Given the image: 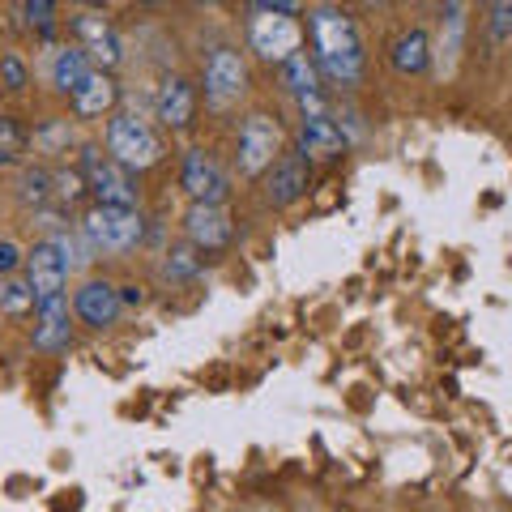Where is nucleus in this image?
<instances>
[{"label": "nucleus", "mask_w": 512, "mask_h": 512, "mask_svg": "<svg viewBox=\"0 0 512 512\" xmlns=\"http://www.w3.org/2000/svg\"><path fill=\"white\" fill-rule=\"evenodd\" d=\"M22 13H26V22L30 26H52V13H56V5H52V0H26V5H22Z\"/></svg>", "instance_id": "nucleus-30"}, {"label": "nucleus", "mask_w": 512, "mask_h": 512, "mask_svg": "<svg viewBox=\"0 0 512 512\" xmlns=\"http://www.w3.org/2000/svg\"><path fill=\"white\" fill-rule=\"evenodd\" d=\"M299 154L303 158H338L346 154V133L333 116H308L299 124Z\"/></svg>", "instance_id": "nucleus-15"}, {"label": "nucleus", "mask_w": 512, "mask_h": 512, "mask_svg": "<svg viewBox=\"0 0 512 512\" xmlns=\"http://www.w3.org/2000/svg\"><path fill=\"white\" fill-rule=\"evenodd\" d=\"M197 274H201V256H197V248H192V244H180V248L167 252V261H163V278L167 282H188Z\"/></svg>", "instance_id": "nucleus-22"}, {"label": "nucleus", "mask_w": 512, "mask_h": 512, "mask_svg": "<svg viewBox=\"0 0 512 512\" xmlns=\"http://www.w3.org/2000/svg\"><path fill=\"white\" fill-rule=\"evenodd\" d=\"M303 192H308V158L282 154L274 163V171L265 175V201L274 205V210H286V205H295Z\"/></svg>", "instance_id": "nucleus-13"}, {"label": "nucleus", "mask_w": 512, "mask_h": 512, "mask_svg": "<svg viewBox=\"0 0 512 512\" xmlns=\"http://www.w3.org/2000/svg\"><path fill=\"white\" fill-rule=\"evenodd\" d=\"M86 192V175L82 171H60L56 175V197L60 201H77Z\"/></svg>", "instance_id": "nucleus-27"}, {"label": "nucleus", "mask_w": 512, "mask_h": 512, "mask_svg": "<svg viewBox=\"0 0 512 512\" xmlns=\"http://www.w3.org/2000/svg\"><path fill=\"white\" fill-rule=\"evenodd\" d=\"M0 167H13V154H0Z\"/></svg>", "instance_id": "nucleus-33"}, {"label": "nucleus", "mask_w": 512, "mask_h": 512, "mask_svg": "<svg viewBox=\"0 0 512 512\" xmlns=\"http://www.w3.org/2000/svg\"><path fill=\"white\" fill-rule=\"evenodd\" d=\"M487 39L495 47L512 39V0H500V5L487 9Z\"/></svg>", "instance_id": "nucleus-25"}, {"label": "nucleus", "mask_w": 512, "mask_h": 512, "mask_svg": "<svg viewBox=\"0 0 512 512\" xmlns=\"http://www.w3.org/2000/svg\"><path fill=\"white\" fill-rule=\"evenodd\" d=\"M47 73H52V86L56 90L73 94L94 73V64H90V56L82 52V47H60V52L52 56V69H47Z\"/></svg>", "instance_id": "nucleus-20"}, {"label": "nucleus", "mask_w": 512, "mask_h": 512, "mask_svg": "<svg viewBox=\"0 0 512 512\" xmlns=\"http://www.w3.org/2000/svg\"><path fill=\"white\" fill-rule=\"evenodd\" d=\"M73 30H77V47H82V52L90 56L94 69L111 73V69H116V64L124 60V47H120L116 26H111L103 13H77Z\"/></svg>", "instance_id": "nucleus-10"}, {"label": "nucleus", "mask_w": 512, "mask_h": 512, "mask_svg": "<svg viewBox=\"0 0 512 512\" xmlns=\"http://www.w3.org/2000/svg\"><path fill=\"white\" fill-rule=\"evenodd\" d=\"M461 39H466V5H448L444 9V35H440V56H444V69H453L457 56H461Z\"/></svg>", "instance_id": "nucleus-21"}, {"label": "nucleus", "mask_w": 512, "mask_h": 512, "mask_svg": "<svg viewBox=\"0 0 512 512\" xmlns=\"http://www.w3.org/2000/svg\"><path fill=\"white\" fill-rule=\"evenodd\" d=\"M30 308H35V295H30V286L18 282V278H0V312L22 316Z\"/></svg>", "instance_id": "nucleus-24"}, {"label": "nucleus", "mask_w": 512, "mask_h": 512, "mask_svg": "<svg viewBox=\"0 0 512 512\" xmlns=\"http://www.w3.org/2000/svg\"><path fill=\"white\" fill-rule=\"evenodd\" d=\"M116 99H120V90H116V82H111V73H103V69H94V73L86 77V82L69 94L73 116H82V120L107 116V111L116 107Z\"/></svg>", "instance_id": "nucleus-16"}, {"label": "nucleus", "mask_w": 512, "mask_h": 512, "mask_svg": "<svg viewBox=\"0 0 512 512\" xmlns=\"http://www.w3.org/2000/svg\"><path fill=\"white\" fill-rule=\"evenodd\" d=\"M73 312L82 325L90 329H107V325H116L120 312H124V303H120V286H111L103 278H90L82 291L73 295Z\"/></svg>", "instance_id": "nucleus-12"}, {"label": "nucleus", "mask_w": 512, "mask_h": 512, "mask_svg": "<svg viewBox=\"0 0 512 512\" xmlns=\"http://www.w3.org/2000/svg\"><path fill=\"white\" fill-rule=\"evenodd\" d=\"M295 13H299L295 0H256L248 18L252 52L269 64H278V69L303 52V26L295 22Z\"/></svg>", "instance_id": "nucleus-2"}, {"label": "nucleus", "mask_w": 512, "mask_h": 512, "mask_svg": "<svg viewBox=\"0 0 512 512\" xmlns=\"http://www.w3.org/2000/svg\"><path fill=\"white\" fill-rule=\"evenodd\" d=\"M47 197H56V175L47 167H26L22 171V201L43 205Z\"/></svg>", "instance_id": "nucleus-23"}, {"label": "nucleus", "mask_w": 512, "mask_h": 512, "mask_svg": "<svg viewBox=\"0 0 512 512\" xmlns=\"http://www.w3.org/2000/svg\"><path fill=\"white\" fill-rule=\"evenodd\" d=\"M180 184L184 192L192 197V205H222L227 201V171H222L214 163V154H205V150H188L184 154V163H180Z\"/></svg>", "instance_id": "nucleus-9"}, {"label": "nucleus", "mask_w": 512, "mask_h": 512, "mask_svg": "<svg viewBox=\"0 0 512 512\" xmlns=\"http://www.w3.org/2000/svg\"><path fill=\"white\" fill-rule=\"evenodd\" d=\"M35 146H69V124H52V128H43V133H35Z\"/></svg>", "instance_id": "nucleus-31"}, {"label": "nucleus", "mask_w": 512, "mask_h": 512, "mask_svg": "<svg viewBox=\"0 0 512 512\" xmlns=\"http://www.w3.org/2000/svg\"><path fill=\"white\" fill-rule=\"evenodd\" d=\"M299 512H316V508H299Z\"/></svg>", "instance_id": "nucleus-34"}, {"label": "nucleus", "mask_w": 512, "mask_h": 512, "mask_svg": "<svg viewBox=\"0 0 512 512\" xmlns=\"http://www.w3.org/2000/svg\"><path fill=\"white\" fill-rule=\"evenodd\" d=\"M231 214L222 205H188L184 214V235L197 252H218L231 244Z\"/></svg>", "instance_id": "nucleus-11"}, {"label": "nucleus", "mask_w": 512, "mask_h": 512, "mask_svg": "<svg viewBox=\"0 0 512 512\" xmlns=\"http://www.w3.org/2000/svg\"><path fill=\"white\" fill-rule=\"evenodd\" d=\"M308 35H312L316 69L325 73L329 82H338V86H355L363 77V64H367L355 18L342 13V9H333V5H316L308 13Z\"/></svg>", "instance_id": "nucleus-1"}, {"label": "nucleus", "mask_w": 512, "mask_h": 512, "mask_svg": "<svg viewBox=\"0 0 512 512\" xmlns=\"http://www.w3.org/2000/svg\"><path fill=\"white\" fill-rule=\"evenodd\" d=\"M278 77H282V86L295 94L299 103H308V99H320V69H316V60L308 56V52H299V56H291L278 69Z\"/></svg>", "instance_id": "nucleus-19"}, {"label": "nucleus", "mask_w": 512, "mask_h": 512, "mask_svg": "<svg viewBox=\"0 0 512 512\" xmlns=\"http://www.w3.org/2000/svg\"><path fill=\"white\" fill-rule=\"evenodd\" d=\"M120 303H141V286H120Z\"/></svg>", "instance_id": "nucleus-32"}, {"label": "nucleus", "mask_w": 512, "mask_h": 512, "mask_svg": "<svg viewBox=\"0 0 512 512\" xmlns=\"http://www.w3.org/2000/svg\"><path fill=\"white\" fill-rule=\"evenodd\" d=\"M244 90H248L244 56H239L235 47H214V52L205 56V103L214 111H227L244 99Z\"/></svg>", "instance_id": "nucleus-7"}, {"label": "nucleus", "mask_w": 512, "mask_h": 512, "mask_svg": "<svg viewBox=\"0 0 512 512\" xmlns=\"http://www.w3.org/2000/svg\"><path fill=\"white\" fill-rule=\"evenodd\" d=\"M18 265H26V252L13 244V239H0V278H13Z\"/></svg>", "instance_id": "nucleus-29"}, {"label": "nucleus", "mask_w": 512, "mask_h": 512, "mask_svg": "<svg viewBox=\"0 0 512 512\" xmlns=\"http://www.w3.org/2000/svg\"><path fill=\"white\" fill-rule=\"evenodd\" d=\"M278 158H282V128L269 120L265 111H252V116H244V124H239V137H235V167H239V175H248V180H256V175H269Z\"/></svg>", "instance_id": "nucleus-5"}, {"label": "nucleus", "mask_w": 512, "mask_h": 512, "mask_svg": "<svg viewBox=\"0 0 512 512\" xmlns=\"http://www.w3.org/2000/svg\"><path fill=\"white\" fill-rule=\"evenodd\" d=\"M389 60H393V69L402 73V77L427 73V64H431V39H427V30L423 26L402 30V35L393 39V47H389Z\"/></svg>", "instance_id": "nucleus-18"}, {"label": "nucleus", "mask_w": 512, "mask_h": 512, "mask_svg": "<svg viewBox=\"0 0 512 512\" xmlns=\"http://www.w3.org/2000/svg\"><path fill=\"white\" fill-rule=\"evenodd\" d=\"M26 86V64H22V56H0V90H13L18 94Z\"/></svg>", "instance_id": "nucleus-26"}, {"label": "nucleus", "mask_w": 512, "mask_h": 512, "mask_svg": "<svg viewBox=\"0 0 512 512\" xmlns=\"http://www.w3.org/2000/svg\"><path fill=\"white\" fill-rule=\"evenodd\" d=\"M107 158H116L124 171H146L163 163V137L137 111H116L107 120Z\"/></svg>", "instance_id": "nucleus-3"}, {"label": "nucleus", "mask_w": 512, "mask_h": 512, "mask_svg": "<svg viewBox=\"0 0 512 512\" xmlns=\"http://www.w3.org/2000/svg\"><path fill=\"white\" fill-rule=\"evenodd\" d=\"M26 146V133L18 128V120L13 116H0V154H13Z\"/></svg>", "instance_id": "nucleus-28"}, {"label": "nucleus", "mask_w": 512, "mask_h": 512, "mask_svg": "<svg viewBox=\"0 0 512 512\" xmlns=\"http://www.w3.org/2000/svg\"><path fill=\"white\" fill-rule=\"evenodd\" d=\"M86 188L99 197V205H116V210H137V180L133 171H124L116 158H107L99 150H86L82 158Z\"/></svg>", "instance_id": "nucleus-8"}, {"label": "nucleus", "mask_w": 512, "mask_h": 512, "mask_svg": "<svg viewBox=\"0 0 512 512\" xmlns=\"http://www.w3.org/2000/svg\"><path fill=\"white\" fill-rule=\"evenodd\" d=\"M69 274H73V265L64 261V252H60V244L52 235L39 239V244L26 252V286H30V295H35V308L39 303L64 299V291H69Z\"/></svg>", "instance_id": "nucleus-6"}, {"label": "nucleus", "mask_w": 512, "mask_h": 512, "mask_svg": "<svg viewBox=\"0 0 512 512\" xmlns=\"http://www.w3.org/2000/svg\"><path fill=\"white\" fill-rule=\"evenodd\" d=\"M154 111L171 133H180V128H188L192 116H197V90H192V82H184V77H167V82L158 86Z\"/></svg>", "instance_id": "nucleus-14"}, {"label": "nucleus", "mask_w": 512, "mask_h": 512, "mask_svg": "<svg viewBox=\"0 0 512 512\" xmlns=\"http://www.w3.org/2000/svg\"><path fill=\"white\" fill-rule=\"evenodd\" d=\"M146 235V222H141L137 210H116V205H94V210L82 218V239L90 244V252L103 256H120L133 252Z\"/></svg>", "instance_id": "nucleus-4"}, {"label": "nucleus", "mask_w": 512, "mask_h": 512, "mask_svg": "<svg viewBox=\"0 0 512 512\" xmlns=\"http://www.w3.org/2000/svg\"><path fill=\"white\" fill-rule=\"evenodd\" d=\"M73 342V320H69V299H52L35 308V346L39 350H64Z\"/></svg>", "instance_id": "nucleus-17"}]
</instances>
